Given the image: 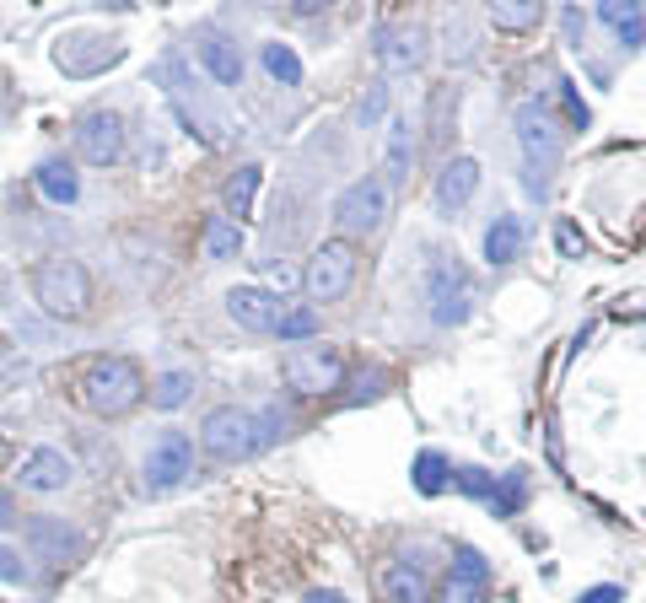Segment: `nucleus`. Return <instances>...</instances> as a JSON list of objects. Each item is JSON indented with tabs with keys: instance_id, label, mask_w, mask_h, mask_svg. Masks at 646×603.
Here are the masks:
<instances>
[{
	"instance_id": "393cba45",
	"label": "nucleus",
	"mask_w": 646,
	"mask_h": 603,
	"mask_svg": "<svg viewBox=\"0 0 646 603\" xmlns=\"http://www.w3.org/2000/svg\"><path fill=\"white\" fill-rule=\"evenodd\" d=\"M200 248H205V259H238L242 253V227L232 221V216H205Z\"/></svg>"
},
{
	"instance_id": "ea45409f",
	"label": "nucleus",
	"mask_w": 646,
	"mask_h": 603,
	"mask_svg": "<svg viewBox=\"0 0 646 603\" xmlns=\"http://www.w3.org/2000/svg\"><path fill=\"white\" fill-rule=\"evenodd\" d=\"M0 576H6V582H28V565L17 561V555H11L6 544H0Z\"/></svg>"
},
{
	"instance_id": "a211bd4d",
	"label": "nucleus",
	"mask_w": 646,
	"mask_h": 603,
	"mask_svg": "<svg viewBox=\"0 0 646 603\" xmlns=\"http://www.w3.org/2000/svg\"><path fill=\"white\" fill-rule=\"evenodd\" d=\"M200 65L216 86H242V54L227 33H200Z\"/></svg>"
},
{
	"instance_id": "58836bf2",
	"label": "nucleus",
	"mask_w": 646,
	"mask_h": 603,
	"mask_svg": "<svg viewBox=\"0 0 646 603\" xmlns=\"http://www.w3.org/2000/svg\"><path fill=\"white\" fill-rule=\"evenodd\" d=\"M565 43H571V49H582V43H587V17H582L576 6L565 11Z\"/></svg>"
},
{
	"instance_id": "a19ab883",
	"label": "nucleus",
	"mask_w": 646,
	"mask_h": 603,
	"mask_svg": "<svg viewBox=\"0 0 646 603\" xmlns=\"http://www.w3.org/2000/svg\"><path fill=\"white\" fill-rule=\"evenodd\" d=\"M17 523H22V518H17V496L0 485V533H6V528H17Z\"/></svg>"
},
{
	"instance_id": "0eeeda50",
	"label": "nucleus",
	"mask_w": 646,
	"mask_h": 603,
	"mask_svg": "<svg viewBox=\"0 0 646 603\" xmlns=\"http://www.w3.org/2000/svg\"><path fill=\"white\" fill-rule=\"evenodd\" d=\"M351 285H356V248H351L345 238L319 242L313 259H308V270H302L308 302H340Z\"/></svg>"
},
{
	"instance_id": "a18cd8bd",
	"label": "nucleus",
	"mask_w": 646,
	"mask_h": 603,
	"mask_svg": "<svg viewBox=\"0 0 646 603\" xmlns=\"http://www.w3.org/2000/svg\"><path fill=\"white\" fill-rule=\"evenodd\" d=\"M0 308H6V275H0Z\"/></svg>"
},
{
	"instance_id": "39448f33",
	"label": "nucleus",
	"mask_w": 646,
	"mask_h": 603,
	"mask_svg": "<svg viewBox=\"0 0 646 603\" xmlns=\"http://www.w3.org/2000/svg\"><path fill=\"white\" fill-rule=\"evenodd\" d=\"M281 377L296 399H323L345 383V362L334 345H291L281 356Z\"/></svg>"
},
{
	"instance_id": "c03bdc74",
	"label": "nucleus",
	"mask_w": 646,
	"mask_h": 603,
	"mask_svg": "<svg viewBox=\"0 0 646 603\" xmlns=\"http://www.w3.org/2000/svg\"><path fill=\"white\" fill-rule=\"evenodd\" d=\"M323 6H329V0H291V11H296V17H319Z\"/></svg>"
},
{
	"instance_id": "f257e3e1",
	"label": "nucleus",
	"mask_w": 646,
	"mask_h": 603,
	"mask_svg": "<svg viewBox=\"0 0 646 603\" xmlns=\"http://www.w3.org/2000/svg\"><path fill=\"white\" fill-rule=\"evenodd\" d=\"M76 399L97 420H124L135 404L146 399V377H140V366L129 356H92L76 377Z\"/></svg>"
},
{
	"instance_id": "c756f323",
	"label": "nucleus",
	"mask_w": 646,
	"mask_h": 603,
	"mask_svg": "<svg viewBox=\"0 0 646 603\" xmlns=\"http://www.w3.org/2000/svg\"><path fill=\"white\" fill-rule=\"evenodd\" d=\"M264 71H270V81H281V86H296L302 81V60H296L291 43H264Z\"/></svg>"
},
{
	"instance_id": "20e7f679",
	"label": "nucleus",
	"mask_w": 646,
	"mask_h": 603,
	"mask_svg": "<svg viewBox=\"0 0 646 603\" xmlns=\"http://www.w3.org/2000/svg\"><path fill=\"white\" fill-rule=\"evenodd\" d=\"M200 447H205V458H216V464H242V458H253V453H259V420H253V409L216 404L200 420Z\"/></svg>"
},
{
	"instance_id": "49530a36",
	"label": "nucleus",
	"mask_w": 646,
	"mask_h": 603,
	"mask_svg": "<svg viewBox=\"0 0 646 603\" xmlns=\"http://www.w3.org/2000/svg\"><path fill=\"white\" fill-rule=\"evenodd\" d=\"M33 6H39V0H33Z\"/></svg>"
},
{
	"instance_id": "5701e85b",
	"label": "nucleus",
	"mask_w": 646,
	"mask_h": 603,
	"mask_svg": "<svg viewBox=\"0 0 646 603\" xmlns=\"http://www.w3.org/2000/svg\"><path fill=\"white\" fill-rule=\"evenodd\" d=\"M383 603H426V576H420V565H409V561L383 565Z\"/></svg>"
},
{
	"instance_id": "e433bc0d",
	"label": "nucleus",
	"mask_w": 646,
	"mask_h": 603,
	"mask_svg": "<svg viewBox=\"0 0 646 603\" xmlns=\"http://www.w3.org/2000/svg\"><path fill=\"white\" fill-rule=\"evenodd\" d=\"M555 242H561L565 259H582V253H587V238H582V232H576L571 221H561V227H555Z\"/></svg>"
},
{
	"instance_id": "9b49d317",
	"label": "nucleus",
	"mask_w": 646,
	"mask_h": 603,
	"mask_svg": "<svg viewBox=\"0 0 646 603\" xmlns=\"http://www.w3.org/2000/svg\"><path fill=\"white\" fill-rule=\"evenodd\" d=\"M189 469H195V443L184 432H162L152 443V453H146V490L162 496V490L189 480Z\"/></svg>"
},
{
	"instance_id": "6ab92c4d",
	"label": "nucleus",
	"mask_w": 646,
	"mask_h": 603,
	"mask_svg": "<svg viewBox=\"0 0 646 603\" xmlns=\"http://www.w3.org/2000/svg\"><path fill=\"white\" fill-rule=\"evenodd\" d=\"M415 124L409 119H388V152H383V184L394 189L409 178V167H415Z\"/></svg>"
},
{
	"instance_id": "473e14b6",
	"label": "nucleus",
	"mask_w": 646,
	"mask_h": 603,
	"mask_svg": "<svg viewBox=\"0 0 646 603\" xmlns=\"http://www.w3.org/2000/svg\"><path fill=\"white\" fill-rule=\"evenodd\" d=\"M383 114H388V86H383V81H372V86H366V97L356 103V119L372 129V124L383 119Z\"/></svg>"
},
{
	"instance_id": "f704fd0d",
	"label": "nucleus",
	"mask_w": 646,
	"mask_h": 603,
	"mask_svg": "<svg viewBox=\"0 0 646 603\" xmlns=\"http://www.w3.org/2000/svg\"><path fill=\"white\" fill-rule=\"evenodd\" d=\"M485 593H490V588H480V582H463V576H447V582H442V603H485Z\"/></svg>"
},
{
	"instance_id": "6e6552de",
	"label": "nucleus",
	"mask_w": 646,
	"mask_h": 603,
	"mask_svg": "<svg viewBox=\"0 0 646 603\" xmlns=\"http://www.w3.org/2000/svg\"><path fill=\"white\" fill-rule=\"evenodd\" d=\"M426 302H431V319L452 329V323L469 319V308H475V285L469 275L452 264V259H431L426 264Z\"/></svg>"
},
{
	"instance_id": "412c9836",
	"label": "nucleus",
	"mask_w": 646,
	"mask_h": 603,
	"mask_svg": "<svg viewBox=\"0 0 646 603\" xmlns=\"http://www.w3.org/2000/svg\"><path fill=\"white\" fill-rule=\"evenodd\" d=\"M518 253H523V221L518 216H496L485 227V259L501 270V264H518Z\"/></svg>"
},
{
	"instance_id": "2f4dec72",
	"label": "nucleus",
	"mask_w": 646,
	"mask_h": 603,
	"mask_svg": "<svg viewBox=\"0 0 646 603\" xmlns=\"http://www.w3.org/2000/svg\"><path fill=\"white\" fill-rule=\"evenodd\" d=\"M447 576H463V582H480V588H490V561H485L475 544H458L452 550V571Z\"/></svg>"
},
{
	"instance_id": "4be33fe9",
	"label": "nucleus",
	"mask_w": 646,
	"mask_h": 603,
	"mask_svg": "<svg viewBox=\"0 0 646 603\" xmlns=\"http://www.w3.org/2000/svg\"><path fill=\"white\" fill-rule=\"evenodd\" d=\"M33 184H39V195L49 205H76V195H81V178H76V167L71 162H43L39 173H33Z\"/></svg>"
},
{
	"instance_id": "9d476101",
	"label": "nucleus",
	"mask_w": 646,
	"mask_h": 603,
	"mask_svg": "<svg viewBox=\"0 0 646 603\" xmlns=\"http://www.w3.org/2000/svg\"><path fill=\"white\" fill-rule=\"evenodd\" d=\"M119 60H124V43L119 39L65 33V39L54 43V65H60L65 76H97V71H108V65H119Z\"/></svg>"
},
{
	"instance_id": "f3484780",
	"label": "nucleus",
	"mask_w": 646,
	"mask_h": 603,
	"mask_svg": "<svg viewBox=\"0 0 646 603\" xmlns=\"http://www.w3.org/2000/svg\"><path fill=\"white\" fill-rule=\"evenodd\" d=\"M259 184H264V167L259 162H242L238 173L221 184V216H232V221H248L253 216V200H259Z\"/></svg>"
},
{
	"instance_id": "ddd939ff",
	"label": "nucleus",
	"mask_w": 646,
	"mask_h": 603,
	"mask_svg": "<svg viewBox=\"0 0 646 603\" xmlns=\"http://www.w3.org/2000/svg\"><path fill=\"white\" fill-rule=\"evenodd\" d=\"M431 60V33L426 28H394V33H383L377 43V65L388 71V76H409V71H420Z\"/></svg>"
},
{
	"instance_id": "b1692460",
	"label": "nucleus",
	"mask_w": 646,
	"mask_h": 603,
	"mask_svg": "<svg viewBox=\"0 0 646 603\" xmlns=\"http://www.w3.org/2000/svg\"><path fill=\"white\" fill-rule=\"evenodd\" d=\"M490 22L501 33H533L544 22V0H490Z\"/></svg>"
},
{
	"instance_id": "dca6fc26",
	"label": "nucleus",
	"mask_w": 646,
	"mask_h": 603,
	"mask_svg": "<svg viewBox=\"0 0 646 603\" xmlns=\"http://www.w3.org/2000/svg\"><path fill=\"white\" fill-rule=\"evenodd\" d=\"M71 458L60 453V447H33L28 458H22V469H17V480L22 490H65L71 485Z\"/></svg>"
},
{
	"instance_id": "c85d7f7f",
	"label": "nucleus",
	"mask_w": 646,
	"mask_h": 603,
	"mask_svg": "<svg viewBox=\"0 0 646 603\" xmlns=\"http://www.w3.org/2000/svg\"><path fill=\"white\" fill-rule=\"evenodd\" d=\"M598 22L614 28V33L646 28V0H598Z\"/></svg>"
},
{
	"instance_id": "a878e982",
	"label": "nucleus",
	"mask_w": 646,
	"mask_h": 603,
	"mask_svg": "<svg viewBox=\"0 0 646 603\" xmlns=\"http://www.w3.org/2000/svg\"><path fill=\"white\" fill-rule=\"evenodd\" d=\"M319 329H323L319 308H313V302H296V308H281V313H275V329H270V334H275L281 345H302V340H313Z\"/></svg>"
},
{
	"instance_id": "423d86ee",
	"label": "nucleus",
	"mask_w": 646,
	"mask_h": 603,
	"mask_svg": "<svg viewBox=\"0 0 646 603\" xmlns=\"http://www.w3.org/2000/svg\"><path fill=\"white\" fill-rule=\"evenodd\" d=\"M383 216H388V184L377 178V173H366L356 184H345L340 189V200H334V227H340V238H372L377 227H383Z\"/></svg>"
},
{
	"instance_id": "aec40b11",
	"label": "nucleus",
	"mask_w": 646,
	"mask_h": 603,
	"mask_svg": "<svg viewBox=\"0 0 646 603\" xmlns=\"http://www.w3.org/2000/svg\"><path fill=\"white\" fill-rule=\"evenodd\" d=\"M452 119H458V86H452V81H437L431 97H426V135H431V146H447V141H452Z\"/></svg>"
},
{
	"instance_id": "c9c22d12",
	"label": "nucleus",
	"mask_w": 646,
	"mask_h": 603,
	"mask_svg": "<svg viewBox=\"0 0 646 603\" xmlns=\"http://www.w3.org/2000/svg\"><path fill=\"white\" fill-rule=\"evenodd\" d=\"M17 377H22V356H17V345L0 334V388H11Z\"/></svg>"
},
{
	"instance_id": "cd10ccee",
	"label": "nucleus",
	"mask_w": 646,
	"mask_h": 603,
	"mask_svg": "<svg viewBox=\"0 0 646 603\" xmlns=\"http://www.w3.org/2000/svg\"><path fill=\"white\" fill-rule=\"evenodd\" d=\"M447 485H452V464H447L442 453L426 447V453L415 458V490H420V496H442Z\"/></svg>"
},
{
	"instance_id": "1a4fd4ad",
	"label": "nucleus",
	"mask_w": 646,
	"mask_h": 603,
	"mask_svg": "<svg viewBox=\"0 0 646 603\" xmlns=\"http://www.w3.org/2000/svg\"><path fill=\"white\" fill-rule=\"evenodd\" d=\"M71 141H76V157L92 162V167H114L124 157V119L114 108H86L71 129Z\"/></svg>"
},
{
	"instance_id": "f03ea898",
	"label": "nucleus",
	"mask_w": 646,
	"mask_h": 603,
	"mask_svg": "<svg viewBox=\"0 0 646 603\" xmlns=\"http://www.w3.org/2000/svg\"><path fill=\"white\" fill-rule=\"evenodd\" d=\"M28 281H33V302H39L49 319L76 323V319L92 313V275H86V264H81V259H65V253L39 259Z\"/></svg>"
},
{
	"instance_id": "72a5a7b5",
	"label": "nucleus",
	"mask_w": 646,
	"mask_h": 603,
	"mask_svg": "<svg viewBox=\"0 0 646 603\" xmlns=\"http://www.w3.org/2000/svg\"><path fill=\"white\" fill-rule=\"evenodd\" d=\"M452 485H458L463 496H475V501H490V490H496V475H485V469H452Z\"/></svg>"
},
{
	"instance_id": "4c0bfd02",
	"label": "nucleus",
	"mask_w": 646,
	"mask_h": 603,
	"mask_svg": "<svg viewBox=\"0 0 646 603\" xmlns=\"http://www.w3.org/2000/svg\"><path fill=\"white\" fill-rule=\"evenodd\" d=\"M555 86H561V103H565V114H571V124H576V129H587V119H593V114H587V103L571 92V81H555Z\"/></svg>"
},
{
	"instance_id": "f8f14e48",
	"label": "nucleus",
	"mask_w": 646,
	"mask_h": 603,
	"mask_svg": "<svg viewBox=\"0 0 646 603\" xmlns=\"http://www.w3.org/2000/svg\"><path fill=\"white\" fill-rule=\"evenodd\" d=\"M22 544L33 550V561L54 565V571L76 565V561H81V550H86L76 528H65L60 518H28V523H22Z\"/></svg>"
},
{
	"instance_id": "37998d69",
	"label": "nucleus",
	"mask_w": 646,
	"mask_h": 603,
	"mask_svg": "<svg viewBox=\"0 0 646 603\" xmlns=\"http://www.w3.org/2000/svg\"><path fill=\"white\" fill-rule=\"evenodd\" d=\"M308 603H351V599H345V593H334V588H313Z\"/></svg>"
},
{
	"instance_id": "bb28decb",
	"label": "nucleus",
	"mask_w": 646,
	"mask_h": 603,
	"mask_svg": "<svg viewBox=\"0 0 646 603\" xmlns=\"http://www.w3.org/2000/svg\"><path fill=\"white\" fill-rule=\"evenodd\" d=\"M523 501H528V475L523 469H512V475H496V490H490V501H485V507H490L496 518H512Z\"/></svg>"
},
{
	"instance_id": "7c9ffc66",
	"label": "nucleus",
	"mask_w": 646,
	"mask_h": 603,
	"mask_svg": "<svg viewBox=\"0 0 646 603\" xmlns=\"http://www.w3.org/2000/svg\"><path fill=\"white\" fill-rule=\"evenodd\" d=\"M189 388H195L189 372H162L157 388H152V404H157V409H178V404L189 399Z\"/></svg>"
},
{
	"instance_id": "2eb2a0df",
	"label": "nucleus",
	"mask_w": 646,
	"mask_h": 603,
	"mask_svg": "<svg viewBox=\"0 0 646 603\" xmlns=\"http://www.w3.org/2000/svg\"><path fill=\"white\" fill-rule=\"evenodd\" d=\"M475 189H480V162L475 157H447L442 173H437V184H431V195H437V210H442V216L463 210Z\"/></svg>"
},
{
	"instance_id": "79ce46f5",
	"label": "nucleus",
	"mask_w": 646,
	"mask_h": 603,
	"mask_svg": "<svg viewBox=\"0 0 646 603\" xmlns=\"http://www.w3.org/2000/svg\"><path fill=\"white\" fill-rule=\"evenodd\" d=\"M582 603H625V593H619V588H587Z\"/></svg>"
},
{
	"instance_id": "7ed1b4c3",
	"label": "nucleus",
	"mask_w": 646,
	"mask_h": 603,
	"mask_svg": "<svg viewBox=\"0 0 646 603\" xmlns=\"http://www.w3.org/2000/svg\"><path fill=\"white\" fill-rule=\"evenodd\" d=\"M518 146L528 162V195H544L550 189V173L561 167V124L550 119L544 103H523L518 108Z\"/></svg>"
},
{
	"instance_id": "4468645a",
	"label": "nucleus",
	"mask_w": 646,
	"mask_h": 603,
	"mask_svg": "<svg viewBox=\"0 0 646 603\" xmlns=\"http://www.w3.org/2000/svg\"><path fill=\"white\" fill-rule=\"evenodd\" d=\"M227 313H232V323L248 329V334H270V329H275V313H281V297L264 291V285H232V291H227Z\"/></svg>"
}]
</instances>
